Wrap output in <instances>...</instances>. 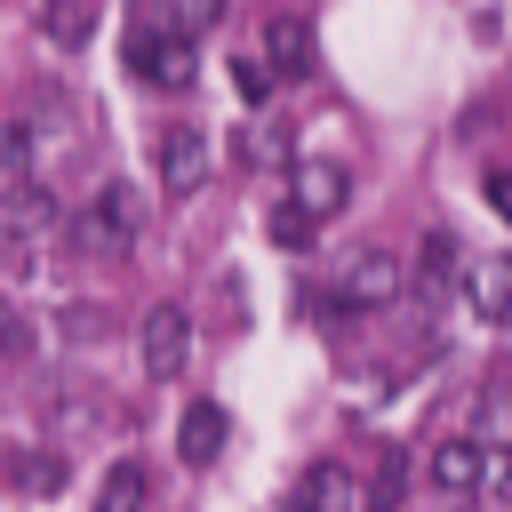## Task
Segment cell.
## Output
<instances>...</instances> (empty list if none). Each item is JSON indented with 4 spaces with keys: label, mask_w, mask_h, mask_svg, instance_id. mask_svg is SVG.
<instances>
[{
    "label": "cell",
    "mask_w": 512,
    "mask_h": 512,
    "mask_svg": "<svg viewBox=\"0 0 512 512\" xmlns=\"http://www.w3.org/2000/svg\"><path fill=\"white\" fill-rule=\"evenodd\" d=\"M232 88H240V104H272V88H280V80H272L256 56H240V64H232Z\"/></svg>",
    "instance_id": "cell-20"
},
{
    "label": "cell",
    "mask_w": 512,
    "mask_h": 512,
    "mask_svg": "<svg viewBox=\"0 0 512 512\" xmlns=\"http://www.w3.org/2000/svg\"><path fill=\"white\" fill-rule=\"evenodd\" d=\"M400 488H408V456H400V448H384L376 488H368V512H392V504H400Z\"/></svg>",
    "instance_id": "cell-18"
},
{
    "label": "cell",
    "mask_w": 512,
    "mask_h": 512,
    "mask_svg": "<svg viewBox=\"0 0 512 512\" xmlns=\"http://www.w3.org/2000/svg\"><path fill=\"white\" fill-rule=\"evenodd\" d=\"M456 272H464V248H456V240H448V232H432V240H424V248H416V280H424V288H432V296H440V288H448V280H456Z\"/></svg>",
    "instance_id": "cell-15"
},
{
    "label": "cell",
    "mask_w": 512,
    "mask_h": 512,
    "mask_svg": "<svg viewBox=\"0 0 512 512\" xmlns=\"http://www.w3.org/2000/svg\"><path fill=\"white\" fill-rule=\"evenodd\" d=\"M256 64H264L272 80H304V72H312V24H304V16H272Z\"/></svg>",
    "instance_id": "cell-8"
},
{
    "label": "cell",
    "mask_w": 512,
    "mask_h": 512,
    "mask_svg": "<svg viewBox=\"0 0 512 512\" xmlns=\"http://www.w3.org/2000/svg\"><path fill=\"white\" fill-rule=\"evenodd\" d=\"M464 296H472V320H480V328H496V320H504V304H512V264H504V256H472Z\"/></svg>",
    "instance_id": "cell-11"
},
{
    "label": "cell",
    "mask_w": 512,
    "mask_h": 512,
    "mask_svg": "<svg viewBox=\"0 0 512 512\" xmlns=\"http://www.w3.org/2000/svg\"><path fill=\"white\" fill-rule=\"evenodd\" d=\"M144 496H152V480H144V464H136V456H120V464L96 480V512H136Z\"/></svg>",
    "instance_id": "cell-12"
},
{
    "label": "cell",
    "mask_w": 512,
    "mask_h": 512,
    "mask_svg": "<svg viewBox=\"0 0 512 512\" xmlns=\"http://www.w3.org/2000/svg\"><path fill=\"white\" fill-rule=\"evenodd\" d=\"M240 160H248V168H280V160H288V128H248V136H240Z\"/></svg>",
    "instance_id": "cell-19"
},
{
    "label": "cell",
    "mask_w": 512,
    "mask_h": 512,
    "mask_svg": "<svg viewBox=\"0 0 512 512\" xmlns=\"http://www.w3.org/2000/svg\"><path fill=\"white\" fill-rule=\"evenodd\" d=\"M0 224H8V248H32V232H48V224H64V216H56V200H48V192L24 176V184H8Z\"/></svg>",
    "instance_id": "cell-10"
},
{
    "label": "cell",
    "mask_w": 512,
    "mask_h": 512,
    "mask_svg": "<svg viewBox=\"0 0 512 512\" xmlns=\"http://www.w3.org/2000/svg\"><path fill=\"white\" fill-rule=\"evenodd\" d=\"M400 296V256L392 248H344L336 272H328V312H384Z\"/></svg>",
    "instance_id": "cell-2"
},
{
    "label": "cell",
    "mask_w": 512,
    "mask_h": 512,
    "mask_svg": "<svg viewBox=\"0 0 512 512\" xmlns=\"http://www.w3.org/2000/svg\"><path fill=\"white\" fill-rule=\"evenodd\" d=\"M344 504H352V480H344V464H320V472H312V480H304V488H296L280 512H344Z\"/></svg>",
    "instance_id": "cell-13"
},
{
    "label": "cell",
    "mask_w": 512,
    "mask_h": 512,
    "mask_svg": "<svg viewBox=\"0 0 512 512\" xmlns=\"http://www.w3.org/2000/svg\"><path fill=\"white\" fill-rule=\"evenodd\" d=\"M184 360H192V312L184 304H152L144 312V368H152V384H176Z\"/></svg>",
    "instance_id": "cell-3"
},
{
    "label": "cell",
    "mask_w": 512,
    "mask_h": 512,
    "mask_svg": "<svg viewBox=\"0 0 512 512\" xmlns=\"http://www.w3.org/2000/svg\"><path fill=\"white\" fill-rule=\"evenodd\" d=\"M160 184H168V192H200V184H208V136H200L192 120L160 128Z\"/></svg>",
    "instance_id": "cell-7"
},
{
    "label": "cell",
    "mask_w": 512,
    "mask_h": 512,
    "mask_svg": "<svg viewBox=\"0 0 512 512\" xmlns=\"http://www.w3.org/2000/svg\"><path fill=\"white\" fill-rule=\"evenodd\" d=\"M24 352H32V328L16 304H0V360H24Z\"/></svg>",
    "instance_id": "cell-22"
},
{
    "label": "cell",
    "mask_w": 512,
    "mask_h": 512,
    "mask_svg": "<svg viewBox=\"0 0 512 512\" xmlns=\"http://www.w3.org/2000/svg\"><path fill=\"white\" fill-rule=\"evenodd\" d=\"M480 200L504 216V208H512V176H504V168H488V176H480Z\"/></svg>",
    "instance_id": "cell-24"
},
{
    "label": "cell",
    "mask_w": 512,
    "mask_h": 512,
    "mask_svg": "<svg viewBox=\"0 0 512 512\" xmlns=\"http://www.w3.org/2000/svg\"><path fill=\"white\" fill-rule=\"evenodd\" d=\"M136 232H144V200H136L120 176H112V184H96L80 216H64V240H72L80 256H96V264L128 256V248H136Z\"/></svg>",
    "instance_id": "cell-1"
},
{
    "label": "cell",
    "mask_w": 512,
    "mask_h": 512,
    "mask_svg": "<svg viewBox=\"0 0 512 512\" xmlns=\"http://www.w3.org/2000/svg\"><path fill=\"white\" fill-rule=\"evenodd\" d=\"M296 208L312 216V224H328V216H344V200H352V168L344 160H296Z\"/></svg>",
    "instance_id": "cell-6"
},
{
    "label": "cell",
    "mask_w": 512,
    "mask_h": 512,
    "mask_svg": "<svg viewBox=\"0 0 512 512\" xmlns=\"http://www.w3.org/2000/svg\"><path fill=\"white\" fill-rule=\"evenodd\" d=\"M488 472H496V456H488V448H472L464 432H448V440H432V448H424V480H432L440 496H472Z\"/></svg>",
    "instance_id": "cell-5"
},
{
    "label": "cell",
    "mask_w": 512,
    "mask_h": 512,
    "mask_svg": "<svg viewBox=\"0 0 512 512\" xmlns=\"http://www.w3.org/2000/svg\"><path fill=\"white\" fill-rule=\"evenodd\" d=\"M128 64H136V80H144V88H168V96H176V88H192V72H200L184 32H168V40H152V32H128Z\"/></svg>",
    "instance_id": "cell-4"
},
{
    "label": "cell",
    "mask_w": 512,
    "mask_h": 512,
    "mask_svg": "<svg viewBox=\"0 0 512 512\" xmlns=\"http://www.w3.org/2000/svg\"><path fill=\"white\" fill-rule=\"evenodd\" d=\"M40 32H48L56 48H80V40L96 32V8H64V0H56V8H40Z\"/></svg>",
    "instance_id": "cell-16"
},
{
    "label": "cell",
    "mask_w": 512,
    "mask_h": 512,
    "mask_svg": "<svg viewBox=\"0 0 512 512\" xmlns=\"http://www.w3.org/2000/svg\"><path fill=\"white\" fill-rule=\"evenodd\" d=\"M264 232H272V240H280V248H312V240H320V224H312V216H304V208H296V200H280V208H272V224H264Z\"/></svg>",
    "instance_id": "cell-17"
},
{
    "label": "cell",
    "mask_w": 512,
    "mask_h": 512,
    "mask_svg": "<svg viewBox=\"0 0 512 512\" xmlns=\"http://www.w3.org/2000/svg\"><path fill=\"white\" fill-rule=\"evenodd\" d=\"M16 480H24L32 496H56V488L72 480V448H32V456H16Z\"/></svg>",
    "instance_id": "cell-14"
},
{
    "label": "cell",
    "mask_w": 512,
    "mask_h": 512,
    "mask_svg": "<svg viewBox=\"0 0 512 512\" xmlns=\"http://www.w3.org/2000/svg\"><path fill=\"white\" fill-rule=\"evenodd\" d=\"M0 168L24 184V168H32V128H24V120H8V128H0Z\"/></svg>",
    "instance_id": "cell-21"
},
{
    "label": "cell",
    "mask_w": 512,
    "mask_h": 512,
    "mask_svg": "<svg viewBox=\"0 0 512 512\" xmlns=\"http://www.w3.org/2000/svg\"><path fill=\"white\" fill-rule=\"evenodd\" d=\"M64 336H104V304H64Z\"/></svg>",
    "instance_id": "cell-23"
},
{
    "label": "cell",
    "mask_w": 512,
    "mask_h": 512,
    "mask_svg": "<svg viewBox=\"0 0 512 512\" xmlns=\"http://www.w3.org/2000/svg\"><path fill=\"white\" fill-rule=\"evenodd\" d=\"M224 440H232V416H224L216 400H192V408L176 416V456H184V464H216Z\"/></svg>",
    "instance_id": "cell-9"
}]
</instances>
